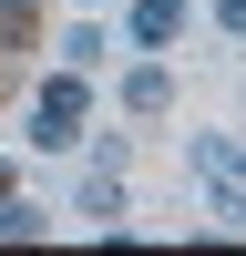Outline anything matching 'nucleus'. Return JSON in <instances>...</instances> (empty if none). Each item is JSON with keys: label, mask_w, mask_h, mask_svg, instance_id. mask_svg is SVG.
I'll use <instances>...</instances> for the list:
<instances>
[{"label": "nucleus", "mask_w": 246, "mask_h": 256, "mask_svg": "<svg viewBox=\"0 0 246 256\" xmlns=\"http://www.w3.org/2000/svg\"><path fill=\"white\" fill-rule=\"evenodd\" d=\"M82 113H92V92H82V72L62 62V72L31 92V154H72V144H82Z\"/></svg>", "instance_id": "1"}, {"label": "nucleus", "mask_w": 246, "mask_h": 256, "mask_svg": "<svg viewBox=\"0 0 246 256\" xmlns=\"http://www.w3.org/2000/svg\"><path fill=\"white\" fill-rule=\"evenodd\" d=\"M184 10H195V0H134V10H123V52H174Z\"/></svg>", "instance_id": "2"}, {"label": "nucleus", "mask_w": 246, "mask_h": 256, "mask_svg": "<svg viewBox=\"0 0 246 256\" xmlns=\"http://www.w3.org/2000/svg\"><path fill=\"white\" fill-rule=\"evenodd\" d=\"M72 205L113 236V226H123V154H92V174H82V195H72Z\"/></svg>", "instance_id": "3"}, {"label": "nucleus", "mask_w": 246, "mask_h": 256, "mask_svg": "<svg viewBox=\"0 0 246 256\" xmlns=\"http://www.w3.org/2000/svg\"><path fill=\"white\" fill-rule=\"evenodd\" d=\"M205 195H216V236H246V154H226L205 174Z\"/></svg>", "instance_id": "4"}, {"label": "nucleus", "mask_w": 246, "mask_h": 256, "mask_svg": "<svg viewBox=\"0 0 246 256\" xmlns=\"http://www.w3.org/2000/svg\"><path fill=\"white\" fill-rule=\"evenodd\" d=\"M164 102H174V72H164V62H134V72H123V113H134V123H154Z\"/></svg>", "instance_id": "5"}, {"label": "nucleus", "mask_w": 246, "mask_h": 256, "mask_svg": "<svg viewBox=\"0 0 246 256\" xmlns=\"http://www.w3.org/2000/svg\"><path fill=\"white\" fill-rule=\"evenodd\" d=\"M0 52H41V10H31V0H0Z\"/></svg>", "instance_id": "6"}, {"label": "nucleus", "mask_w": 246, "mask_h": 256, "mask_svg": "<svg viewBox=\"0 0 246 256\" xmlns=\"http://www.w3.org/2000/svg\"><path fill=\"white\" fill-rule=\"evenodd\" d=\"M102 52H113V41H102V31H92V20H72V31H62V62H72V72H92V62H102Z\"/></svg>", "instance_id": "7"}, {"label": "nucleus", "mask_w": 246, "mask_h": 256, "mask_svg": "<svg viewBox=\"0 0 246 256\" xmlns=\"http://www.w3.org/2000/svg\"><path fill=\"white\" fill-rule=\"evenodd\" d=\"M0 236H41V205H20V195H0Z\"/></svg>", "instance_id": "8"}, {"label": "nucleus", "mask_w": 246, "mask_h": 256, "mask_svg": "<svg viewBox=\"0 0 246 256\" xmlns=\"http://www.w3.org/2000/svg\"><path fill=\"white\" fill-rule=\"evenodd\" d=\"M216 31H226V41H246V0H216Z\"/></svg>", "instance_id": "9"}, {"label": "nucleus", "mask_w": 246, "mask_h": 256, "mask_svg": "<svg viewBox=\"0 0 246 256\" xmlns=\"http://www.w3.org/2000/svg\"><path fill=\"white\" fill-rule=\"evenodd\" d=\"M0 195H20V164H0Z\"/></svg>", "instance_id": "10"}, {"label": "nucleus", "mask_w": 246, "mask_h": 256, "mask_svg": "<svg viewBox=\"0 0 246 256\" xmlns=\"http://www.w3.org/2000/svg\"><path fill=\"white\" fill-rule=\"evenodd\" d=\"M0 92H10V52H0Z\"/></svg>", "instance_id": "11"}, {"label": "nucleus", "mask_w": 246, "mask_h": 256, "mask_svg": "<svg viewBox=\"0 0 246 256\" xmlns=\"http://www.w3.org/2000/svg\"><path fill=\"white\" fill-rule=\"evenodd\" d=\"M82 10H92V0H82Z\"/></svg>", "instance_id": "12"}]
</instances>
